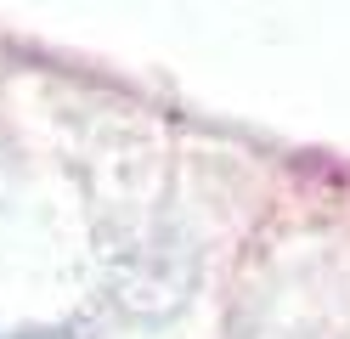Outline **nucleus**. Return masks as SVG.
Listing matches in <instances>:
<instances>
[{
  "label": "nucleus",
  "instance_id": "f257e3e1",
  "mask_svg": "<svg viewBox=\"0 0 350 339\" xmlns=\"http://www.w3.org/2000/svg\"><path fill=\"white\" fill-rule=\"evenodd\" d=\"M12 339H74L68 328H34V334H12Z\"/></svg>",
  "mask_w": 350,
  "mask_h": 339
}]
</instances>
